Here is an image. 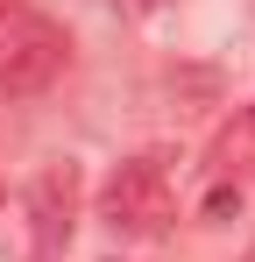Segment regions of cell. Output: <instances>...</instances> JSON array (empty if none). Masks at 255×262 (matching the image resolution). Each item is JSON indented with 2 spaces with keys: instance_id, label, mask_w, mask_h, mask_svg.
<instances>
[{
  "instance_id": "1",
  "label": "cell",
  "mask_w": 255,
  "mask_h": 262,
  "mask_svg": "<svg viewBox=\"0 0 255 262\" xmlns=\"http://www.w3.org/2000/svg\"><path fill=\"white\" fill-rule=\"evenodd\" d=\"M170 213H177V184H170V156H128L121 170L107 177L99 191V220L128 234V241H149L163 234Z\"/></svg>"
},
{
  "instance_id": "5",
  "label": "cell",
  "mask_w": 255,
  "mask_h": 262,
  "mask_svg": "<svg viewBox=\"0 0 255 262\" xmlns=\"http://www.w3.org/2000/svg\"><path fill=\"white\" fill-rule=\"evenodd\" d=\"M114 7H121V14H156L163 0H114Z\"/></svg>"
},
{
  "instance_id": "4",
  "label": "cell",
  "mask_w": 255,
  "mask_h": 262,
  "mask_svg": "<svg viewBox=\"0 0 255 262\" xmlns=\"http://www.w3.org/2000/svg\"><path fill=\"white\" fill-rule=\"evenodd\" d=\"M213 170L227 177L234 191L255 184V106H241V114L220 128V142H213Z\"/></svg>"
},
{
  "instance_id": "3",
  "label": "cell",
  "mask_w": 255,
  "mask_h": 262,
  "mask_svg": "<svg viewBox=\"0 0 255 262\" xmlns=\"http://www.w3.org/2000/svg\"><path fill=\"white\" fill-rule=\"evenodd\" d=\"M22 213H29V234H36V255H57L71 241V220H78V163H42L29 177Z\"/></svg>"
},
{
  "instance_id": "2",
  "label": "cell",
  "mask_w": 255,
  "mask_h": 262,
  "mask_svg": "<svg viewBox=\"0 0 255 262\" xmlns=\"http://www.w3.org/2000/svg\"><path fill=\"white\" fill-rule=\"evenodd\" d=\"M64 57H71V43L42 7H29V0L0 7V85L7 92H42L64 71Z\"/></svg>"
}]
</instances>
